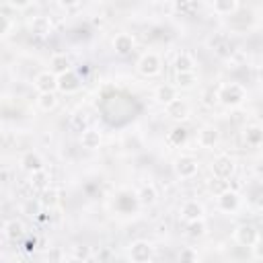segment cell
Segmentation results:
<instances>
[{"mask_svg": "<svg viewBox=\"0 0 263 263\" xmlns=\"http://www.w3.org/2000/svg\"><path fill=\"white\" fill-rule=\"evenodd\" d=\"M47 263H64V251L60 247H51L47 251Z\"/></svg>", "mask_w": 263, "mask_h": 263, "instance_id": "74e56055", "label": "cell"}, {"mask_svg": "<svg viewBox=\"0 0 263 263\" xmlns=\"http://www.w3.org/2000/svg\"><path fill=\"white\" fill-rule=\"evenodd\" d=\"M154 99H156L158 103L166 105V103H171L173 99H177V88H175L173 84H160V86L154 90Z\"/></svg>", "mask_w": 263, "mask_h": 263, "instance_id": "cb8c5ba5", "label": "cell"}, {"mask_svg": "<svg viewBox=\"0 0 263 263\" xmlns=\"http://www.w3.org/2000/svg\"><path fill=\"white\" fill-rule=\"evenodd\" d=\"M6 144V138H4V132H0V148H4Z\"/></svg>", "mask_w": 263, "mask_h": 263, "instance_id": "60d3db41", "label": "cell"}, {"mask_svg": "<svg viewBox=\"0 0 263 263\" xmlns=\"http://www.w3.org/2000/svg\"><path fill=\"white\" fill-rule=\"evenodd\" d=\"M234 173V158L230 154H218L212 160V175L216 179H230Z\"/></svg>", "mask_w": 263, "mask_h": 263, "instance_id": "5b68a950", "label": "cell"}, {"mask_svg": "<svg viewBox=\"0 0 263 263\" xmlns=\"http://www.w3.org/2000/svg\"><path fill=\"white\" fill-rule=\"evenodd\" d=\"M203 214H205V208L201 201L197 199H187L183 205H181V218L185 222H195V220H203Z\"/></svg>", "mask_w": 263, "mask_h": 263, "instance_id": "30bf717a", "label": "cell"}, {"mask_svg": "<svg viewBox=\"0 0 263 263\" xmlns=\"http://www.w3.org/2000/svg\"><path fill=\"white\" fill-rule=\"evenodd\" d=\"M8 31H10V18H8V14L0 12V37H4Z\"/></svg>", "mask_w": 263, "mask_h": 263, "instance_id": "f35d334b", "label": "cell"}, {"mask_svg": "<svg viewBox=\"0 0 263 263\" xmlns=\"http://www.w3.org/2000/svg\"><path fill=\"white\" fill-rule=\"evenodd\" d=\"M242 138H245V142H247L249 146H253V148L261 146V142H263V129H261V125H257V123L247 125V127L242 129Z\"/></svg>", "mask_w": 263, "mask_h": 263, "instance_id": "44dd1931", "label": "cell"}, {"mask_svg": "<svg viewBox=\"0 0 263 263\" xmlns=\"http://www.w3.org/2000/svg\"><path fill=\"white\" fill-rule=\"evenodd\" d=\"M234 240H236L240 247L251 249L253 245L261 242V234H259L257 226H253V224L245 222V224H238V226L234 228Z\"/></svg>", "mask_w": 263, "mask_h": 263, "instance_id": "3957f363", "label": "cell"}, {"mask_svg": "<svg viewBox=\"0 0 263 263\" xmlns=\"http://www.w3.org/2000/svg\"><path fill=\"white\" fill-rule=\"evenodd\" d=\"M70 125H72L74 132H80V134H82V132L86 129V117H84V113H74Z\"/></svg>", "mask_w": 263, "mask_h": 263, "instance_id": "836d02e7", "label": "cell"}, {"mask_svg": "<svg viewBox=\"0 0 263 263\" xmlns=\"http://www.w3.org/2000/svg\"><path fill=\"white\" fill-rule=\"evenodd\" d=\"M216 203H218V210H220V212L232 214V212H236L238 205H240V195H238V191H234V189H226V191H222V193L216 195Z\"/></svg>", "mask_w": 263, "mask_h": 263, "instance_id": "8992f818", "label": "cell"}, {"mask_svg": "<svg viewBox=\"0 0 263 263\" xmlns=\"http://www.w3.org/2000/svg\"><path fill=\"white\" fill-rule=\"evenodd\" d=\"M210 6H212V10H214L216 14H220V16H230V14H234V12L240 8V2H238V0H214Z\"/></svg>", "mask_w": 263, "mask_h": 263, "instance_id": "ac0fdd59", "label": "cell"}, {"mask_svg": "<svg viewBox=\"0 0 263 263\" xmlns=\"http://www.w3.org/2000/svg\"><path fill=\"white\" fill-rule=\"evenodd\" d=\"M39 212H41V203H39V199H27L25 203H23V214H27V216H31V218H35V216H39Z\"/></svg>", "mask_w": 263, "mask_h": 263, "instance_id": "d6a6232c", "label": "cell"}, {"mask_svg": "<svg viewBox=\"0 0 263 263\" xmlns=\"http://www.w3.org/2000/svg\"><path fill=\"white\" fill-rule=\"evenodd\" d=\"M166 140H168V144H173V146H181V144L187 140V129L181 127V125H177V127H173V129L168 132Z\"/></svg>", "mask_w": 263, "mask_h": 263, "instance_id": "f546056e", "label": "cell"}, {"mask_svg": "<svg viewBox=\"0 0 263 263\" xmlns=\"http://www.w3.org/2000/svg\"><path fill=\"white\" fill-rule=\"evenodd\" d=\"M203 234H205V222L203 220L187 222V236L189 238H201Z\"/></svg>", "mask_w": 263, "mask_h": 263, "instance_id": "4dcf8cb0", "label": "cell"}, {"mask_svg": "<svg viewBox=\"0 0 263 263\" xmlns=\"http://www.w3.org/2000/svg\"><path fill=\"white\" fill-rule=\"evenodd\" d=\"M80 144L82 148L86 150H97L101 146V132L92 129V127H86L82 134H80Z\"/></svg>", "mask_w": 263, "mask_h": 263, "instance_id": "603a6c76", "label": "cell"}, {"mask_svg": "<svg viewBox=\"0 0 263 263\" xmlns=\"http://www.w3.org/2000/svg\"><path fill=\"white\" fill-rule=\"evenodd\" d=\"M70 66H72V62H70V58H68L66 53H53L51 60H49V72H53L55 76H60V74L72 70Z\"/></svg>", "mask_w": 263, "mask_h": 263, "instance_id": "ffe728a7", "label": "cell"}, {"mask_svg": "<svg viewBox=\"0 0 263 263\" xmlns=\"http://www.w3.org/2000/svg\"><path fill=\"white\" fill-rule=\"evenodd\" d=\"M210 189L218 195V193H222V191L230 189V183H228L226 179H216V177H212V181H210Z\"/></svg>", "mask_w": 263, "mask_h": 263, "instance_id": "e575fe53", "label": "cell"}, {"mask_svg": "<svg viewBox=\"0 0 263 263\" xmlns=\"http://www.w3.org/2000/svg\"><path fill=\"white\" fill-rule=\"evenodd\" d=\"M136 47V39L129 33H117L113 37V49L117 55H129Z\"/></svg>", "mask_w": 263, "mask_h": 263, "instance_id": "5bb4252c", "label": "cell"}, {"mask_svg": "<svg viewBox=\"0 0 263 263\" xmlns=\"http://www.w3.org/2000/svg\"><path fill=\"white\" fill-rule=\"evenodd\" d=\"M70 255L74 261H86L90 257V247L84 245V242H76L70 247Z\"/></svg>", "mask_w": 263, "mask_h": 263, "instance_id": "f1b7e54d", "label": "cell"}, {"mask_svg": "<svg viewBox=\"0 0 263 263\" xmlns=\"http://www.w3.org/2000/svg\"><path fill=\"white\" fill-rule=\"evenodd\" d=\"M129 259L134 263H148L152 259V245L148 240H134L129 245Z\"/></svg>", "mask_w": 263, "mask_h": 263, "instance_id": "52a82bcc", "label": "cell"}, {"mask_svg": "<svg viewBox=\"0 0 263 263\" xmlns=\"http://www.w3.org/2000/svg\"><path fill=\"white\" fill-rule=\"evenodd\" d=\"M136 205H138V199H136V193H132V191H121V193L115 197V210L121 212V214L134 212Z\"/></svg>", "mask_w": 263, "mask_h": 263, "instance_id": "2e32d148", "label": "cell"}, {"mask_svg": "<svg viewBox=\"0 0 263 263\" xmlns=\"http://www.w3.org/2000/svg\"><path fill=\"white\" fill-rule=\"evenodd\" d=\"M136 199H138L140 205H154L156 199H158V191H156V187H154L152 183H146V185H142V187L138 189Z\"/></svg>", "mask_w": 263, "mask_h": 263, "instance_id": "e0dca14e", "label": "cell"}, {"mask_svg": "<svg viewBox=\"0 0 263 263\" xmlns=\"http://www.w3.org/2000/svg\"><path fill=\"white\" fill-rule=\"evenodd\" d=\"M216 97H218L220 105L232 109V107H240L247 101V90L238 82H224L216 88Z\"/></svg>", "mask_w": 263, "mask_h": 263, "instance_id": "6da1fadb", "label": "cell"}, {"mask_svg": "<svg viewBox=\"0 0 263 263\" xmlns=\"http://www.w3.org/2000/svg\"><path fill=\"white\" fill-rule=\"evenodd\" d=\"M179 263H197V251L193 247H183L179 251Z\"/></svg>", "mask_w": 263, "mask_h": 263, "instance_id": "1f68e13d", "label": "cell"}, {"mask_svg": "<svg viewBox=\"0 0 263 263\" xmlns=\"http://www.w3.org/2000/svg\"><path fill=\"white\" fill-rule=\"evenodd\" d=\"M29 185L33 187V191H43V189H47L49 187V175H47V171L43 168V171H37V173H31V179H29Z\"/></svg>", "mask_w": 263, "mask_h": 263, "instance_id": "d4e9b609", "label": "cell"}, {"mask_svg": "<svg viewBox=\"0 0 263 263\" xmlns=\"http://www.w3.org/2000/svg\"><path fill=\"white\" fill-rule=\"evenodd\" d=\"M37 107L41 111H53L58 107V95L55 92H39L37 95Z\"/></svg>", "mask_w": 263, "mask_h": 263, "instance_id": "83f0119b", "label": "cell"}, {"mask_svg": "<svg viewBox=\"0 0 263 263\" xmlns=\"http://www.w3.org/2000/svg\"><path fill=\"white\" fill-rule=\"evenodd\" d=\"M37 199H39L41 208H49V210H53V208L60 203V193H58V189L47 187V189L41 191V197H37Z\"/></svg>", "mask_w": 263, "mask_h": 263, "instance_id": "484cf974", "label": "cell"}, {"mask_svg": "<svg viewBox=\"0 0 263 263\" xmlns=\"http://www.w3.org/2000/svg\"><path fill=\"white\" fill-rule=\"evenodd\" d=\"M220 142V129L216 125H203L199 132H197V144L205 150L214 148L216 144Z\"/></svg>", "mask_w": 263, "mask_h": 263, "instance_id": "4fadbf2b", "label": "cell"}, {"mask_svg": "<svg viewBox=\"0 0 263 263\" xmlns=\"http://www.w3.org/2000/svg\"><path fill=\"white\" fill-rule=\"evenodd\" d=\"M201 103H203L205 107H214V105L218 103V97H216V88H205V90L201 92Z\"/></svg>", "mask_w": 263, "mask_h": 263, "instance_id": "d590c367", "label": "cell"}, {"mask_svg": "<svg viewBox=\"0 0 263 263\" xmlns=\"http://www.w3.org/2000/svg\"><path fill=\"white\" fill-rule=\"evenodd\" d=\"M164 113L171 117V119H187L189 117V113H191V107H189V103L185 101V99H181V97H177V99H173L171 103H166L164 105Z\"/></svg>", "mask_w": 263, "mask_h": 263, "instance_id": "ba28073f", "label": "cell"}, {"mask_svg": "<svg viewBox=\"0 0 263 263\" xmlns=\"http://www.w3.org/2000/svg\"><path fill=\"white\" fill-rule=\"evenodd\" d=\"M173 166H175L177 177H181V179H191V177H195L197 171H199V162H197V158L191 156V154H181V156H177Z\"/></svg>", "mask_w": 263, "mask_h": 263, "instance_id": "277c9868", "label": "cell"}, {"mask_svg": "<svg viewBox=\"0 0 263 263\" xmlns=\"http://www.w3.org/2000/svg\"><path fill=\"white\" fill-rule=\"evenodd\" d=\"M197 82L195 72H175V88H193Z\"/></svg>", "mask_w": 263, "mask_h": 263, "instance_id": "4316f807", "label": "cell"}, {"mask_svg": "<svg viewBox=\"0 0 263 263\" xmlns=\"http://www.w3.org/2000/svg\"><path fill=\"white\" fill-rule=\"evenodd\" d=\"M18 164H21V168H23V171H27L29 175L45 168V162H43L41 154H39V152H35V150H27V152H23V154H21Z\"/></svg>", "mask_w": 263, "mask_h": 263, "instance_id": "9c48e42d", "label": "cell"}, {"mask_svg": "<svg viewBox=\"0 0 263 263\" xmlns=\"http://www.w3.org/2000/svg\"><path fill=\"white\" fill-rule=\"evenodd\" d=\"M60 6H62V8H78L80 2H60Z\"/></svg>", "mask_w": 263, "mask_h": 263, "instance_id": "ab89813d", "label": "cell"}, {"mask_svg": "<svg viewBox=\"0 0 263 263\" xmlns=\"http://www.w3.org/2000/svg\"><path fill=\"white\" fill-rule=\"evenodd\" d=\"M136 70H138L142 76L152 78V76L160 74V70H162V60H160L158 53H154V51H146V53H142L140 60L136 62Z\"/></svg>", "mask_w": 263, "mask_h": 263, "instance_id": "7a4b0ae2", "label": "cell"}, {"mask_svg": "<svg viewBox=\"0 0 263 263\" xmlns=\"http://www.w3.org/2000/svg\"><path fill=\"white\" fill-rule=\"evenodd\" d=\"M80 76L74 72V70H68L64 74L58 76V90L64 92V95H70V92H76L80 88Z\"/></svg>", "mask_w": 263, "mask_h": 263, "instance_id": "8fae6325", "label": "cell"}, {"mask_svg": "<svg viewBox=\"0 0 263 263\" xmlns=\"http://www.w3.org/2000/svg\"><path fill=\"white\" fill-rule=\"evenodd\" d=\"M51 21L45 16V14H35L31 21H29V31L35 35V37H47L51 33Z\"/></svg>", "mask_w": 263, "mask_h": 263, "instance_id": "9a60e30c", "label": "cell"}, {"mask_svg": "<svg viewBox=\"0 0 263 263\" xmlns=\"http://www.w3.org/2000/svg\"><path fill=\"white\" fill-rule=\"evenodd\" d=\"M33 84H35V88L39 92H55L58 90V76L53 72H49V70H43V72H39L35 76Z\"/></svg>", "mask_w": 263, "mask_h": 263, "instance_id": "7c38bea8", "label": "cell"}, {"mask_svg": "<svg viewBox=\"0 0 263 263\" xmlns=\"http://www.w3.org/2000/svg\"><path fill=\"white\" fill-rule=\"evenodd\" d=\"M173 68H175V72H195V58L187 51H181L175 55Z\"/></svg>", "mask_w": 263, "mask_h": 263, "instance_id": "d6986e66", "label": "cell"}, {"mask_svg": "<svg viewBox=\"0 0 263 263\" xmlns=\"http://www.w3.org/2000/svg\"><path fill=\"white\" fill-rule=\"evenodd\" d=\"M23 234H25V224H23L21 220L12 218V220L4 222V236H6L8 240L16 242L18 238H23Z\"/></svg>", "mask_w": 263, "mask_h": 263, "instance_id": "7402d4cb", "label": "cell"}, {"mask_svg": "<svg viewBox=\"0 0 263 263\" xmlns=\"http://www.w3.org/2000/svg\"><path fill=\"white\" fill-rule=\"evenodd\" d=\"M148 263H152V261H148Z\"/></svg>", "mask_w": 263, "mask_h": 263, "instance_id": "b9f144b4", "label": "cell"}, {"mask_svg": "<svg viewBox=\"0 0 263 263\" xmlns=\"http://www.w3.org/2000/svg\"><path fill=\"white\" fill-rule=\"evenodd\" d=\"M175 8H177L179 12L193 14V12H197V10H199V4H197V2H177V4H175Z\"/></svg>", "mask_w": 263, "mask_h": 263, "instance_id": "8d00e7d4", "label": "cell"}]
</instances>
